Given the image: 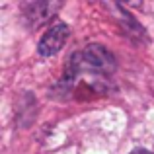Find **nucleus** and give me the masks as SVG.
I'll use <instances>...</instances> for the list:
<instances>
[{
	"label": "nucleus",
	"instance_id": "f257e3e1",
	"mask_svg": "<svg viewBox=\"0 0 154 154\" xmlns=\"http://www.w3.org/2000/svg\"><path fill=\"white\" fill-rule=\"evenodd\" d=\"M80 57V72L94 74L96 78H109L117 68V60L111 51H107L103 45L92 43L86 45L82 51H78Z\"/></svg>",
	"mask_w": 154,
	"mask_h": 154
},
{
	"label": "nucleus",
	"instance_id": "f03ea898",
	"mask_svg": "<svg viewBox=\"0 0 154 154\" xmlns=\"http://www.w3.org/2000/svg\"><path fill=\"white\" fill-rule=\"evenodd\" d=\"M63 6L60 2H51V0H35V2L23 4V20H26L27 27L37 29V27L45 26L53 16L59 12V8Z\"/></svg>",
	"mask_w": 154,
	"mask_h": 154
},
{
	"label": "nucleus",
	"instance_id": "20e7f679",
	"mask_svg": "<svg viewBox=\"0 0 154 154\" xmlns=\"http://www.w3.org/2000/svg\"><path fill=\"white\" fill-rule=\"evenodd\" d=\"M115 10H117L115 18H117V22H119L121 31H123L129 39H133V41H137V43L144 41V37H146V35H144V27L135 20V16H131L123 6H119V4L115 6Z\"/></svg>",
	"mask_w": 154,
	"mask_h": 154
},
{
	"label": "nucleus",
	"instance_id": "423d86ee",
	"mask_svg": "<svg viewBox=\"0 0 154 154\" xmlns=\"http://www.w3.org/2000/svg\"><path fill=\"white\" fill-rule=\"evenodd\" d=\"M131 154H152L150 150H143V148H140V150H133Z\"/></svg>",
	"mask_w": 154,
	"mask_h": 154
},
{
	"label": "nucleus",
	"instance_id": "7ed1b4c3",
	"mask_svg": "<svg viewBox=\"0 0 154 154\" xmlns=\"http://www.w3.org/2000/svg\"><path fill=\"white\" fill-rule=\"evenodd\" d=\"M68 35H70V29H68L66 23L59 22V23H55V26H51L49 29L41 35V39H39L37 53L41 57H53V55H57V53L64 47Z\"/></svg>",
	"mask_w": 154,
	"mask_h": 154
},
{
	"label": "nucleus",
	"instance_id": "39448f33",
	"mask_svg": "<svg viewBox=\"0 0 154 154\" xmlns=\"http://www.w3.org/2000/svg\"><path fill=\"white\" fill-rule=\"evenodd\" d=\"M35 113H37V103H35V96L31 92H26L22 96L18 103V111H16V117H18L20 127H27L29 123H33Z\"/></svg>",
	"mask_w": 154,
	"mask_h": 154
}]
</instances>
